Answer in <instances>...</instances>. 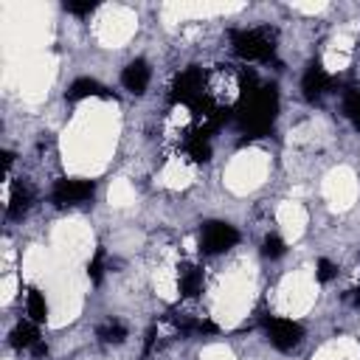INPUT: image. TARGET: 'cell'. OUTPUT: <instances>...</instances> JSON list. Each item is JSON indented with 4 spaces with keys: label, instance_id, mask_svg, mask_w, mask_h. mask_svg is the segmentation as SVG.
I'll use <instances>...</instances> for the list:
<instances>
[{
    "label": "cell",
    "instance_id": "277c9868",
    "mask_svg": "<svg viewBox=\"0 0 360 360\" xmlns=\"http://www.w3.org/2000/svg\"><path fill=\"white\" fill-rule=\"evenodd\" d=\"M240 242V234H237V228L234 226H228V223H209V226H203V234H200V248L206 251V254H226L228 248H234Z\"/></svg>",
    "mask_w": 360,
    "mask_h": 360
},
{
    "label": "cell",
    "instance_id": "7a4b0ae2",
    "mask_svg": "<svg viewBox=\"0 0 360 360\" xmlns=\"http://www.w3.org/2000/svg\"><path fill=\"white\" fill-rule=\"evenodd\" d=\"M242 93V76L234 68L217 65L214 71L206 74L203 79V99L214 107V113L223 116V110H228Z\"/></svg>",
    "mask_w": 360,
    "mask_h": 360
},
{
    "label": "cell",
    "instance_id": "9c48e42d",
    "mask_svg": "<svg viewBox=\"0 0 360 360\" xmlns=\"http://www.w3.org/2000/svg\"><path fill=\"white\" fill-rule=\"evenodd\" d=\"M329 85H332V79H329V74L318 62L310 65L307 74H304V79H301V90H304L307 99H321L329 90Z\"/></svg>",
    "mask_w": 360,
    "mask_h": 360
},
{
    "label": "cell",
    "instance_id": "3957f363",
    "mask_svg": "<svg viewBox=\"0 0 360 360\" xmlns=\"http://www.w3.org/2000/svg\"><path fill=\"white\" fill-rule=\"evenodd\" d=\"M234 51L248 60V62H268L276 54V32L262 26V29H242L231 34Z\"/></svg>",
    "mask_w": 360,
    "mask_h": 360
},
{
    "label": "cell",
    "instance_id": "7402d4cb",
    "mask_svg": "<svg viewBox=\"0 0 360 360\" xmlns=\"http://www.w3.org/2000/svg\"><path fill=\"white\" fill-rule=\"evenodd\" d=\"M65 9L71 15H90L96 9V4H90V0H88V4H65Z\"/></svg>",
    "mask_w": 360,
    "mask_h": 360
},
{
    "label": "cell",
    "instance_id": "8fae6325",
    "mask_svg": "<svg viewBox=\"0 0 360 360\" xmlns=\"http://www.w3.org/2000/svg\"><path fill=\"white\" fill-rule=\"evenodd\" d=\"M43 340H40V332H37V326H34V321H20L15 329H12V346L15 349H37Z\"/></svg>",
    "mask_w": 360,
    "mask_h": 360
},
{
    "label": "cell",
    "instance_id": "e0dca14e",
    "mask_svg": "<svg viewBox=\"0 0 360 360\" xmlns=\"http://www.w3.org/2000/svg\"><path fill=\"white\" fill-rule=\"evenodd\" d=\"M32 200H34L32 189L20 184V186L15 189V195H12V200H9V217H23V214L32 209Z\"/></svg>",
    "mask_w": 360,
    "mask_h": 360
},
{
    "label": "cell",
    "instance_id": "ffe728a7",
    "mask_svg": "<svg viewBox=\"0 0 360 360\" xmlns=\"http://www.w3.org/2000/svg\"><path fill=\"white\" fill-rule=\"evenodd\" d=\"M102 268H104V254L99 251V254H96V259H93V262H90V268H88V276H90V282H93V284H99V282H102V273H104Z\"/></svg>",
    "mask_w": 360,
    "mask_h": 360
},
{
    "label": "cell",
    "instance_id": "2e32d148",
    "mask_svg": "<svg viewBox=\"0 0 360 360\" xmlns=\"http://www.w3.org/2000/svg\"><path fill=\"white\" fill-rule=\"evenodd\" d=\"M174 324L184 335H212V332H217V326L206 318H174Z\"/></svg>",
    "mask_w": 360,
    "mask_h": 360
},
{
    "label": "cell",
    "instance_id": "9a60e30c",
    "mask_svg": "<svg viewBox=\"0 0 360 360\" xmlns=\"http://www.w3.org/2000/svg\"><path fill=\"white\" fill-rule=\"evenodd\" d=\"M88 96H104V90H102V85H99L96 79L82 76V79H76V82L68 88V99H71V102H79V99H88Z\"/></svg>",
    "mask_w": 360,
    "mask_h": 360
},
{
    "label": "cell",
    "instance_id": "5b68a950",
    "mask_svg": "<svg viewBox=\"0 0 360 360\" xmlns=\"http://www.w3.org/2000/svg\"><path fill=\"white\" fill-rule=\"evenodd\" d=\"M265 332H268L270 343H273L276 349H282V352L296 349V346L301 343V338H304L301 324H296V321H290V318H268V321H265Z\"/></svg>",
    "mask_w": 360,
    "mask_h": 360
},
{
    "label": "cell",
    "instance_id": "4fadbf2b",
    "mask_svg": "<svg viewBox=\"0 0 360 360\" xmlns=\"http://www.w3.org/2000/svg\"><path fill=\"white\" fill-rule=\"evenodd\" d=\"M26 315L34 324H40V321L48 318V304H46V296L40 290H29L26 293Z\"/></svg>",
    "mask_w": 360,
    "mask_h": 360
},
{
    "label": "cell",
    "instance_id": "ac0fdd59",
    "mask_svg": "<svg viewBox=\"0 0 360 360\" xmlns=\"http://www.w3.org/2000/svg\"><path fill=\"white\" fill-rule=\"evenodd\" d=\"M343 113H346V118H349L354 127H360V90H354V93H349V96H346V102H343Z\"/></svg>",
    "mask_w": 360,
    "mask_h": 360
},
{
    "label": "cell",
    "instance_id": "8992f818",
    "mask_svg": "<svg viewBox=\"0 0 360 360\" xmlns=\"http://www.w3.org/2000/svg\"><path fill=\"white\" fill-rule=\"evenodd\" d=\"M93 192H96V186L90 180H60L51 192V200H54V206L65 209V206H79V203L90 200Z\"/></svg>",
    "mask_w": 360,
    "mask_h": 360
},
{
    "label": "cell",
    "instance_id": "44dd1931",
    "mask_svg": "<svg viewBox=\"0 0 360 360\" xmlns=\"http://www.w3.org/2000/svg\"><path fill=\"white\" fill-rule=\"evenodd\" d=\"M335 276H338V268L329 259H321L318 262V282H332Z\"/></svg>",
    "mask_w": 360,
    "mask_h": 360
},
{
    "label": "cell",
    "instance_id": "5bb4252c",
    "mask_svg": "<svg viewBox=\"0 0 360 360\" xmlns=\"http://www.w3.org/2000/svg\"><path fill=\"white\" fill-rule=\"evenodd\" d=\"M127 338V324L118 318H107L104 324H99V340L102 343H124Z\"/></svg>",
    "mask_w": 360,
    "mask_h": 360
},
{
    "label": "cell",
    "instance_id": "7c38bea8",
    "mask_svg": "<svg viewBox=\"0 0 360 360\" xmlns=\"http://www.w3.org/2000/svg\"><path fill=\"white\" fill-rule=\"evenodd\" d=\"M186 155L192 158V160H198V163H206L209 158H212V144H209V135L206 132H192L189 138H186Z\"/></svg>",
    "mask_w": 360,
    "mask_h": 360
},
{
    "label": "cell",
    "instance_id": "6da1fadb",
    "mask_svg": "<svg viewBox=\"0 0 360 360\" xmlns=\"http://www.w3.org/2000/svg\"><path fill=\"white\" fill-rule=\"evenodd\" d=\"M276 110H279L276 88H256L245 96L237 118L248 135H265L276 121Z\"/></svg>",
    "mask_w": 360,
    "mask_h": 360
},
{
    "label": "cell",
    "instance_id": "d6986e66",
    "mask_svg": "<svg viewBox=\"0 0 360 360\" xmlns=\"http://www.w3.org/2000/svg\"><path fill=\"white\" fill-rule=\"evenodd\" d=\"M262 254H265L268 259H279V256H284V242H282L276 234H270V237H265V242H262Z\"/></svg>",
    "mask_w": 360,
    "mask_h": 360
},
{
    "label": "cell",
    "instance_id": "30bf717a",
    "mask_svg": "<svg viewBox=\"0 0 360 360\" xmlns=\"http://www.w3.org/2000/svg\"><path fill=\"white\" fill-rule=\"evenodd\" d=\"M177 287L186 298H195L203 290V270L198 265H184L177 270Z\"/></svg>",
    "mask_w": 360,
    "mask_h": 360
},
{
    "label": "cell",
    "instance_id": "ba28073f",
    "mask_svg": "<svg viewBox=\"0 0 360 360\" xmlns=\"http://www.w3.org/2000/svg\"><path fill=\"white\" fill-rule=\"evenodd\" d=\"M149 65L144 62V60H135V62H130L127 68H124V74H121V85L130 90V93H135V96H141L144 90H146V85H149Z\"/></svg>",
    "mask_w": 360,
    "mask_h": 360
},
{
    "label": "cell",
    "instance_id": "52a82bcc",
    "mask_svg": "<svg viewBox=\"0 0 360 360\" xmlns=\"http://www.w3.org/2000/svg\"><path fill=\"white\" fill-rule=\"evenodd\" d=\"M203 79H206V74L198 68L184 71L172 85V99L180 104H198L203 99Z\"/></svg>",
    "mask_w": 360,
    "mask_h": 360
}]
</instances>
